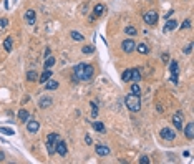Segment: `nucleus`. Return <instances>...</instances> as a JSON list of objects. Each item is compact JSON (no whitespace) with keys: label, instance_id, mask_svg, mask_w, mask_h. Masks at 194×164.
<instances>
[{"label":"nucleus","instance_id":"ea45409f","mask_svg":"<svg viewBox=\"0 0 194 164\" xmlns=\"http://www.w3.org/2000/svg\"><path fill=\"white\" fill-rule=\"evenodd\" d=\"M173 13H174V12H173V10H169V12H168V13H166V18H169V17H171V15H173Z\"/></svg>","mask_w":194,"mask_h":164},{"label":"nucleus","instance_id":"a878e982","mask_svg":"<svg viewBox=\"0 0 194 164\" xmlns=\"http://www.w3.org/2000/svg\"><path fill=\"white\" fill-rule=\"evenodd\" d=\"M131 93H133V95H138V96L141 95V88L138 86V83H134L133 86H131Z\"/></svg>","mask_w":194,"mask_h":164},{"label":"nucleus","instance_id":"7ed1b4c3","mask_svg":"<svg viewBox=\"0 0 194 164\" xmlns=\"http://www.w3.org/2000/svg\"><path fill=\"white\" fill-rule=\"evenodd\" d=\"M56 141H58V134L56 133H50L47 136V149H48V154H55V146H56Z\"/></svg>","mask_w":194,"mask_h":164},{"label":"nucleus","instance_id":"bb28decb","mask_svg":"<svg viewBox=\"0 0 194 164\" xmlns=\"http://www.w3.org/2000/svg\"><path fill=\"white\" fill-rule=\"evenodd\" d=\"M121 78H123V81H130V78H131V70H125V71H123V75H121Z\"/></svg>","mask_w":194,"mask_h":164},{"label":"nucleus","instance_id":"2eb2a0df","mask_svg":"<svg viewBox=\"0 0 194 164\" xmlns=\"http://www.w3.org/2000/svg\"><path fill=\"white\" fill-rule=\"evenodd\" d=\"M50 78H52V70H45L43 75L38 78V81H40V83H47V81L50 80Z\"/></svg>","mask_w":194,"mask_h":164},{"label":"nucleus","instance_id":"6e6552de","mask_svg":"<svg viewBox=\"0 0 194 164\" xmlns=\"http://www.w3.org/2000/svg\"><path fill=\"white\" fill-rule=\"evenodd\" d=\"M25 20H27V23L28 25H35L37 23V12L35 10H32V9H28L27 12H25Z\"/></svg>","mask_w":194,"mask_h":164},{"label":"nucleus","instance_id":"4468645a","mask_svg":"<svg viewBox=\"0 0 194 164\" xmlns=\"http://www.w3.org/2000/svg\"><path fill=\"white\" fill-rule=\"evenodd\" d=\"M40 108H42V109H45V108H48V106H50L52 105V98L50 96H43L42 98V100H40Z\"/></svg>","mask_w":194,"mask_h":164},{"label":"nucleus","instance_id":"72a5a7b5","mask_svg":"<svg viewBox=\"0 0 194 164\" xmlns=\"http://www.w3.org/2000/svg\"><path fill=\"white\" fill-rule=\"evenodd\" d=\"M7 23H9V20H7V18H0V27H2V28H5Z\"/></svg>","mask_w":194,"mask_h":164},{"label":"nucleus","instance_id":"b1692460","mask_svg":"<svg viewBox=\"0 0 194 164\" xmlns=\"http://www.w3.org/2000/svg\"><path fill=\"white\" fill-rule=\"evenodd\" d=\"M12 47H14V43H12V38H5V42H3V48H5V51H10Z\"/></svg>","mask_w":194,"mask_h":164},{"label":"nucleus","instance_id":"5701e85b","mask_svg":"<svg viewBox=\"0 0 194 164\" xmlns=\"http://www.w3.org/2000/svg\"><path fill=\"white\" fill-rule=\"evenodd\" d=\"M93 129L96 131V133H105V124L100 121H96V123H93Z\"/></svg>","mask_w":194,"mask_h":164},{"label":"nucleus","instance_id":"4c0bfd02","mask_svg":"<svg viewBox=\"0 0 194 164\" xmlns=\"http://www.w3.org/2000/svg\"><path fill=\"white\" fill-rule=\"evenodd\" d=\"M163 61H164V63H168V61H169V56H168V53H164V55H163Z\"/></svg>","mask_w":194,"mask_h":164},{"label":"nucleus","instance_id":"cd10ccee","mask_svg":"<svg viewBox=\"0 0 194 164\" xmlns=\"http://www.w3.org/2000/svg\"><path fill=\"white\" fill-rule=\"evenodd\" d=\"M27 78H28V81H35L37 78H38V75H37V71H28Z\"/></svg>","mask_w":194,"mask_h":164},{"label":"nucleus","instance_id":"58836bf2","mask_svg":"<svg viewBox=\"0 0 194 164\" xmlns=\"http://www.w3.org/2000/svg\"><path fill=\"white\" fill-rule=\"evenodd\" d=\"M3 159H5V153H3V151H0V161H3Z\"/></svg>","mask_w":194,"mask_h":164},{"label":"nucleus","instance_id":"f03ea898","mask_svg":"<svg viewBox=\"0 0 194 164\" xmlns=\"http://www.w3.org/2000/svg\"><path fill=\"white\" fill-rule=\"evenodd\" d=\"M125 105H126V108L133 113H138L139 109H141V100H139L138 95H133V93H130V95L125 98Z\"/></svg>","mask_w":194,"mask_h":164},{"label":"nucleus","instance_id":"f704fd0d","mask_svg":"<svg viewBox=\"0 0 194 164\" xmlns=\"http://www.w3.org/2000/svg\"><path fill=\"white\" fill-rule=\"evenodd\" d=\"M189 27H191V20H184V23H183L181 28H189Z\"/></svg>","mask_w":194,"mask_h":164},{"label":"nucleus","instance_id":"aec40b11","mask_svg":"<svg viewBox=\"0 0 194 164\" xmlns=\"http://www.w3.org/2000/svg\"><path fill=\"white\" fill-rule=\"evenodd\" d=\"M55 65V58L53 56H47V60H45V65H43V68L45 70H52V67Z\"/></svg>","mask_w":194,"mask_h":164},{"label":"nucleus","instance_id":"9d476101","mask_svg":"<svg viewBox=\"0 0 194 164\" xmlns=\"http://www.w3.org/2000/svg\"><path fill=\"white\" fill-rule=\"evenodd\" d=\"M38 129H40V123L37 120H28L27 121V131H30V133H37Z\"/></svg>","mask_w":194,"mask_h":164},{"label":"nucleus","instance_id":"1a4fd4ad","mask_svg":"<svg viewBox=\"0 0 194 164\" xmlns=\"http://www.w3.org/2000/svg\"><path fill=\"white\" fill-rule=\"evenodd\" d=\"M173 123H174V128L176 129H183V123H184L183 113H176L174 116H173Z\"/></svg>","mask_w":194,"mask_h":164},{"label":"nucleus","instance_id":"6ab92c4d","mask_svg":"<svg viewBox=\"0 0 194 164\" xmlns=\"http://www.w3.org/2000/svg\"><path fill=\"white\" fill-rule=\"evenodd\" d=\"M45 86H47L48 91H53V90H56V88H58V83H56L55 80H48L47 83H45Z\"/></svg>","mask_w":194,"mask_h":164},{"label":"nucleus","instance_id":"a211bd4d","mask_svg":"<svg viewBox=\"0 0 194 164\" xmlns=\"http://www.w3.org/2000/svg\"><path fill=\"white\" fill-rule=\"evenodd\" d=\"M28 116H30V114H28L27 109H20V111H18V120L22 123H27L28 121Z\"/></svg>","mask_w":194,"mask_h":164},{"label":"nucleus","instance_id":"7c9ffc66","mask_svg":"<svg viewBox=\"0 0 194 164\" xmlns=\"http://www.w3.org/2000/svg\"><path fill=\"white\" fill-rule=\"evenodd\" d=\"M85 53V55H91L93 53V47H83V50H81Z\"/></svg>","mask_w":194,"mask_h":164},{"label":"nucleus","instance_id":"c85d7f7f","mask_svg":"<svg viewBox=\"0 0 194 164\" xmlns=\"http://www.w3.org/2000/svg\"><path fill=\"white\" fill-rule=\"evenodd\" d=\"M125 32H126V33H128V35H131V36H133V35H136V28H134L133 25L126 27V28H125Z\"/></svg>","mask_w":194,"mask_h":164},{"label":"nucleus","instance_id":"20e7f679","mask_svg":"<svg viewBox=\"0 0 194 164\" xmlns=\"http://www.w3.org/2000/svg\"><path fill=\"white\" fill-rule=\"evenodd\" d=\"M143 20H144V23H148V25H154V23L158 22V13H156L154 10H149V12H146V13L143 15Z\"/></svg>","mask_w":194,"mask_h":164},{"label":"nucleus","instance_id":"473e14b6","mask_svg":"<svg viewBox=\"0 0 194 164\" xmlns=\"http://www.w3.org/2000/svg\"><path fill=\"white\" fill-rule=\"evenodd\" d=\"M148 162H149L148 156H143V158H139V164H148Z\"/></svg>","mask_w":194,"mask_h":164},{"label":"nucleus","instance_id":"412c9836","mask_svg":"<svg viewBox=\"0 0 194 164\" xmlns=\"http://www.w3.org/2000/svg\"><path fill=\"white\" fill-rule=\"evenodd\" d=\"M176 27H177L176 20H169V22L166 23V27H164V32H171V30H174Z\"/></svg>","mask_w":194,"mask_h":164},{"label":"nucleus","instance_id":"423d86ee","mask_svg":"<svg viewBox=\"0 0 194 164\" xmlns=\"http://www.w3.org/2000/svg\"><path fill=\"white\" fill-rule=\"evenodd\" d=\"M159 136L163 139H166V141H173L176 138V131H173L171 128H163L159 131Z\"/></svg>","mask_w":194,"mask_h":164},{"label":"nucleus","instance_id":"393cba45","mask_svg":"<svg viewBox=\"0 0 194 164\" xmlns=\"http://www.w3.org/2000/svg\"><path fill=\"white\" fill-rule=\"evenodd\" d=\"M70 35H72V38L75 40V42H81V40H83V35L78 33V32H72Z\"/></svg>","mask_w":194,"mask_h":164},{"label":"nucleus","instance_id":"ddd939ff","mask_svg":"<svg viewBox=\"0 0 194 164\" xmlns=\"http://www.w3.org/2000/svg\"><path fill=\"white\" fill-rule=\"evenodd\" d=\"M133 83H138L139 80H141V73H139V70L138 68H133L131 70V78H130Z\"/></svg>","mask_w":194,"mask_h":164},{"label":"nucleus","instance_id":"9b49d317","mask_svg":"<svg viewBox=\"0 0 194 164\" xmlns=\"http://www.w3.org/2000/svg\"><path fill=\"white\" fill-rule=\"evenodd\" d=\"M95 149H96V154L101 156V158H103V156H108L110 154V147L106 146V144H96V146H95Z\"/></svg>","mask_w":194,"mask_h":164},{"label":"nucleus","instance_id":"f3484780","mask_svg":"<svg viewBox=\"0 0 194 164\" xmlns=\"http://www.w3.org/2000/svg\"><path fill=\"white\" fill-rule=\"evenodd\" d=\"M136 50L141 53V55H148V53H149V47H148L146 43H139L138 47H136Z\"/></svg>","mask_w":194,"mask_h":164},{"label":"nucleus","instance_id":"dca6fc26","mask_svg":"<svg viewBox=\"0 0 194 164\" xmlns=\"http://www.w3.org/2000/svg\"><path fill=\"white\" fill-rule=\"evenodd\" d=\"M105 10H106V7L103 5V3H98V5H95V9H93V12H95V15H96V17L103 15V13H105Z\"/></svg>","mask_w":194,"mask_h":164},{"label":"nucleus","instance_id":"f257e3e1","mask_svg":"<svg viewBox=\"0 0 194 164\" xmlns=\"http://www.w3.org/2000/svg\"><path fill=\"white\" fill-rule=\"evenodd\" d=\"M93 73H95V70H93L91 65H88V63H78L75 67V70H73V75L81 81H90L93 78Z\"/></svg>","mask_w":194,"mask_h":164},{"label":"nucleus","instance_id":"c9c22d12","mask_svg":"<svg viewBox=\"0 0 194 164\" xmlns=\"http://www.w3.org/2000/svg\"><path fill=\"white\" fill-rule=\"evenodd\" d=\"M191 51H192V45H188V47H186V50H184V53H186V55H189Z\"/></svg>","mask_w":194,"mask_h":164},{"label":"nucleus","instance_id":"c756f323","mask_svg":"<svg viewBox=\"0 0 194 164\" xmlns=\"http://www.w3.org/2000/svg\"><path fill=\"white\" fill-rule=\"evenodd\" d=\"M0 133H3V134H10V136H12V134H14V129H12V128H0Z\"/></svg>","mask_w":194,"mask_h":164},{"label":"nucleus","instance_id":"4be33fe9","mask_svg":"<svg viewBox=\"0 0 194 164\" xmlns=\"http://www.w3.org/2000/svg\"><path fill=\"white\" fill-rule=\"evenodd\" d=\"M169 68H171V75H177V73H179V65H177V61H171V63H169Z\"/></svg>","mask_w":194,"mask_h":164},{"label":"nucleus","instance_id":"f8f14e48","mask_svg":"<svg viewBox=\"0 0 194 164\" xmlns=\"http://www.w3.org/2000/svg\"><path fill=\"white\" fill-rule=\"evenodd\" d=\"M184 134H186V138H188L189 141H192V139H194V124H192V123H188V124H186Z\"/></svg>","mask_w":194,"mask_h":164},{"label":"nucleus","instance_id":"e433bc0d","mask_svg":"<svg viewBox=\"0 0 194 164\" xmlns=\"http://www.w3.org/2000/svg\"><path fill=\"white\" fill-rule=\"evenodd\" d=\"M85 141H86V144H91V143H93V141H91V138H90L88 134L85 136Z\"/></svg>","mask_w":194,"mask_h":164},{"label":"nucleus","instance_id":"2f4dec72","mask_svg":"<svg viewBox=\"0 0 194 164\" xmlns=\"http://www.w3.org/2000/svg\"><path fill=\"white\" fill-rule=\"evenodd\" d=\"M91 109H93V118H96V114H98V108H96V105H95V103H91Z\"/></svg>","mask_w":194,"mask_h":164},{"label":"nucleus","instance_id":"0eeeda50","mask_svg":"<svg viewBox=\"0 0 194 164\" xmlns=\"http://www.w3.org/2000/svg\"><path fill=\"white\" fill-rule=\"evenodd\" d=\"M55 153H58V156H61V158H65L68 153V147H67V143L65 141H56V146H55Z\"/></svg>","mask_w":194,"mask_h":164},{"label":"nucleus","instance_id":"39448f33","mask_svg":"<svg viewBox=\"0 0 194 164\" xmlns=\"http://www.w3.org/2000/svg\"><path fill=\"white\" fill-rule=\"evenodd\" d=\"M134 48H136V43H134V40H133V38H126V40H123V43H121V50L125 51V53H131V51H134Z\"/></svg>","mask_w":194,"mask_h":164}]
</instances>
